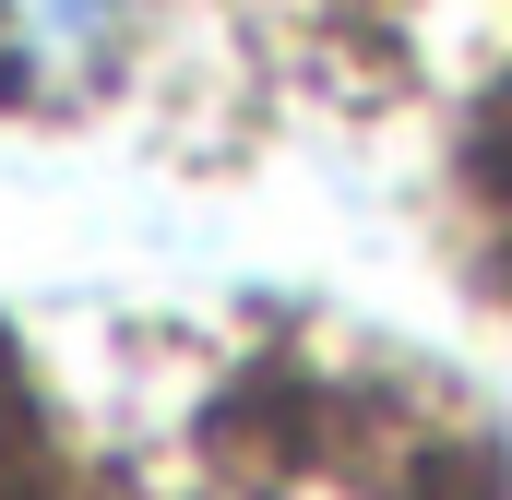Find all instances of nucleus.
I'll list each match as a JSON object with an SVG mask.
<instances>
[{"instance_id": "f257e3e1", "label": "nucleus", "mask_w": 512, "mask_h": 500, "mask_svg": "<svg viewBox=\"0 0 512 500\" xmlns=\"http://www.w3.org/2000/svg\"><path fill=\"white\" fill-rule=\"evenodd\" d=\"M155 0H0V96L12 108H72L108 96L143 60Z\"/></svg>"}]
</instances>
